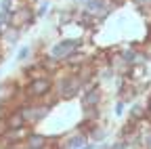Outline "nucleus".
Here are the masks:
<instances>
[{
    "label": "nucleus",
    "mask_w": 151,
    "mask_h": 149,
    "mask_svg": "<svg viewBox=\"0 0 151 149\" xmlns=\"http://www.w3.org/2000/svg\"><path fill=\"white\" fill-rule=\"evenodd\" d=\"M55 95L59 97V101H73L76 97L82 92V82L73 76V73H65L63 69V76L55 78Z\"/></svg>",
    "instance_id": "nucleus-1"
},
{
    "label": "nucleus",
    "mask_w": 151,
    "mask_h": 149,
    "mask_svg": "<svg viewBox=\"0 0 151 149\" xmlns=\"http://www.w3.org/2000/svg\"><path fill=\"white\" fill-rule=\"evenodd\" d=\"M19 111H21V116L25 118L27 126H38L40 122H44L50 116L52 107L44 105L42 101H27V103H23L21 107H19Z\"/></svg>",
    "instance_id": "nucleus-2"
},
{
    "label": "nucleus",
    "mask_w": 151,
    "mask_h": 149,
    "mask_svg": "<svg viewBox=\"0 0 151 149\" xmlns=\"http://www.w3.org/2000/svg\"><path fill=\"white\" fill-rule=\"evenodd\" d=\"M82 44H84V40L82 38H59L50 48H48V57H52L55 61H59V63H63L71 53H76V50H80L82 48Z\"/></svg>",
    "instance_id": "nucleus-3"
},
{
    "label": "nucleus",
    "mask_w": 151,
    "mask_h": 149,
    "mask_svg": "<svg viewBox=\"0 0 151 149\" xmlns=\"http://www.w3.org/2000/svg\"><path fill=\"white\" fill-rule=\"evenodd\" d=\"M36 15H34V6H23L19 11H13L11 13V19H9V25L11 27H17L21 32H27L29 27L36 25Z\"/></svg>",
    "instance_id": "nucleus-4"
},
{
    "label": "nucleus",
    "mask_w": 151,
    "mask_h": 149,
    "mask_svg": "<svg viewBox=\"0 0 151 149\" xmlns=\"http://www.w3.org/2000/svg\"><path fill=\"white\" fill-rule=\"evenodd\" d=\"M55 80L52 78H40V80H29L25 86V95L29 101H40L44 99L48 92H52Z\"/></svg>",
    "instance_id": "nucleus-5"
},
{
    "label": "nucleus",
    "mask_w": 151,
    "mask_h": 149,
    "mask_svg": "<svg viewBox=\"0 0 151 149\" xmlns=\"http://www.w3.org/2000/svg\"><path fill=\"white\" fill-rule=\"evenodd\" d=\"M23 36V32L21 30H17V27H4V32L0 34V44H2V48L4 50H9V48H13V46H17L19 44V38Z\"/></svg>",
    "instance_id": "nucleus-6"
},
{
    "label": "nucleus",
    "mask_w": 151,
    "mask_h": 149,
    "mask_svg": "<svg viewBox=\"0 0 151 149\" xmlns=\"http://www.w3.org/2000/svg\"><path fill=\"white\" fill-rule=\"evenodd\" d=\"M128 82H141V80H147L149 78V67L145 63H134V65H130L128 71H126V76H124Z\"/></svg>",
    "instance_id": "nucleus-7"
},
{
    "label": "nucleus",
    "mask_w": 151,
    "mask_h": 149,
    "mask_svg": "<svg viewBox=\"0 0 151 149\" xmlns=\"http://www.w3.org/2000/svg\"><path fill=\"white\" fill-rule=\"evenodd\" d=\"M46 145H48V137L42 135V132H36V130L23 141V147L25 149H44Z\"/></svg>",
    "instance_id": "nucleus-8"
},
{
    "label": "nucleus",
    "mask_w": 151,
    "mask_h": 149,
    "mask_svg": "<svg viewBox=\"0 0 151 149\" xmlns=\"http://www.w3.org/2000/svg\"><path fill=\"white\" fill-rule=\"evenodd\" d=\"M17 82L15 78H6L0 82V101H11V97L15 95V90H17Z\"/></svg>",
    "instance_id": "nucleus-9"
},
{
    "label": "nucleus",
    "mask_w": 151,
    "mask_h": 149,
    "mask_svg": "<svg viewBox=\"0 0 151 149\" xmlns=\"http://www.w3.org/2000/svg\"><path fill=\"white\" fill-rule=\"evenodd\" d=\"M145 116H147V107H145V103H141V101L130 103V107H128V120H132V122H141Z\"/></svg>",
    "instance_id": "nucleus-10"
},
{
    "label": "nucleus",
    "mask_w": 151,
    "mask_h": 149,
    "mask_svg": "<svg viewBox=\"0 0 151 149\" xmlns=\"http://www.w3.org/2000/svg\"><path fill=\"white\" fill-rule=\"evenodd\" d=\"M4 122H6L9 130H15V128H21V126H25V118L21 116V111H19V109L11 111V114L4 118Z\"/></svg>",
    "instance_id": "nucleus-11"
},
{
    "label": "nucleus",
    "mask_w": 151,
    "mask_h": 149,
    "mask_svg": "<svg viewBox=\"0 0 151 149\" xmlns=\"http://www.w3.org/2000/svg\"><path fill=\"white\" fill-rule=\"evenodd\" d=\"M134 132H139V126H137V122H132V120H126L122 126H120V130H118V139H128L130 135H134Z\"/></svg>",
    "instance_id": "nucleus-12"
},
{
    "label": "nucleus",
    "mask_w": 151,
    "mask_h": 149,
    "mask_svg": "<svg viewBox=\"0 0 151 149\" xmlns=\"http://www.w3.org/2000/svg\"><path fill=\"white\" fill-rule=\"evenodd\" d=\"M48 13H50V0H38V2L34 4L36 19H42V17H46Z\"/></svg>",
    "instance_id": "nucleus-13"
},
{
    "label": "nucleus",
    "mask_w": 151,
    "mask_h": 149,
    "mask_svg": "<svg viewBox=\"0 0 151 149\" xmlns=\"http://www.w3.org/2000/svg\"><path fill=\"white\" fill-rule=\"evenodd\" d=\"M32 57H34V48H32V44L19 46V50H17V55H15V59H17L19 63H25V61H29Z\"/></svg>",
    "instance_id": "nucleus-14"
},
{
    "label": "nucleus",
    "mask_w": 151,
    "mask_h": 149,
    "mask_svg": "<svg viewBox=\"0 0 151 149\" xmlns=\"http://www.w3.org/2000/svg\"><path fill=\"white\" fill-rule=\"evenodd\" d=\"M126 107H128V105H126L124 101H118V99H116V105H113V116L122 118V116L126 114Z\"/></svg>",
    "instance_id": "nucleus-15"
},
{
    "label": "nucleus",
    "mask_w": 151,
    "mask_h": 149,
    "mask_svg": "<svg viewBox=\"0 0 151 149\" xmlns=\"http://www.w3.org/2000/svg\"><path fill=\"white\" fill-rule=\"evenodd\" d=\"M141 50H143V55H147L151 59V40H141Z\"/></svg>",
    "instance_id": "nucleus-16"
},
{
    "label": "nucleus",
    "mask_w": 151,
    "mask_h": 149,
    "mask_svg": "<svg viewBox=\"0 0 151 149\" xmlns=\"http://www.w3.org/2000/svg\"><path fill=\"white\" fill-rule=\"evenodd\" d=\"M9 19H11V13H9V11H0V23H2V25H9Z\"/></svg>",
    "instance_id": "nucleus-17"
},
{
    "label": "nucleus",
    "mask_w": 151,
    "mask_h": 149,
    "mask_svg": "<svg viewBox=\"0 0 151 149\" xmlns=\"http://www.w3.org/2000/svg\"><path fill=\"white\" fill-rule=\"evenodd\" d=\"M4 59H6V50H4V48H0V65L4 63Z\"/></svg>",
    "instance_id": "nucleus-18"
},
{
    "label": "nucleus",
    "mask_w": 151,
    "mask_h": 149,
    "mask_svg": "<svg viewBox=\"0 0 151 149\" xmlns=\"http://www.w3.org/2000/svg\"><path fill=\"white\" fill-rule=\"evenodd\" d=\"M9 149H25L23 145H13V147H9Z\"/></svg>",
    "instance_id": "nucleus-19"
},
{
    "label": "nucleus",
    "mask_w": 151,
    "mask_h": 149,
    "mask_svg": "<svg viewBox=\"0 0 151 149\" xmlns=\"http://www.w3.org/2000/svg\"><path fill=\"white\" fill-rule=\"evenodd\" d=\"M4 27H9V25H2V23H0V34H2V32H4Z\"/></svg>",
    "instance_id": "nucleus-20"
},
{
    "label": "nucleus",
    "mask_w": 151,
    "mask_h": 149,
    "mask_svg": "<svg viewBox=\"0 0 151 149\" xmlns=\"http://www.w3.org/2000/svg\"><path fill=\"white\" fill-rule=\"evenodd\" d=\"M149 78H151V67H149Z\"/></svg>",
    "instance_id": "nucleus-21"
}]
</instances>
